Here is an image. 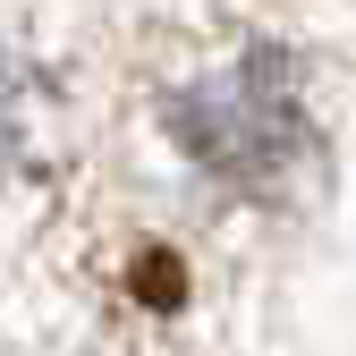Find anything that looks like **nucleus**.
Listing matches in <instances>:
<instances>
[{"instance_id": "f257e3e1", "label": "nucleus", "mask_w": 356, "mask_h": 356, "mask_svg": "<svg viewBox=\"0 0 356 356\" xmlns=\"http://www.w3.org/2000/svg\"><path fill=\"white\" fill-rule=\"evenodd\" d=\"M170 136L195 170H212L220 187H280V178L314 153V119H305V85L289 51H238L212 60L170 94Z\"/></svg>"}, {"instance_id": "f03ea898", "label": "nucleus", "mask_w": 356, "mask_h": 356, "mask_svg": "<svg viewBox=\"0 0 356 356\" xmlns=\"http://www.w3.org/2000/svg\"><path fill=\"white\" fill-rule=\"evenodd\" d=\"M34 127H42V85H34L9 51H0V170H9V161H26Z\"/></svg>"}]
</instances>
